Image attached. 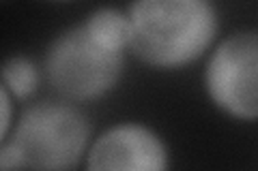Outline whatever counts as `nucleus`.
<instances>
[{"label":"nucleus","mask_w":258,"mask_h":171,"mask_svg":"<svg viewBox=\"0 0 258 171\" xmlns=\"http://www.w3.org/2000/svg\"><path fill=\"white\" fill-rule=\"evenodd\" d=\"M129 52L153 69H181L215 41L220 18L207 0H140L129 5Z\"/></svg>","instance_id":"nucleus-1"},{"label":"nucleus","mask_w":258,"mask_h":171,"mask_svg":"<svg viewBox=\"0 0 258 171\" xmlns=\"http://www.w3.org/2000/svg\"><path fill=\"white\" fill-rule=\"evenodd\" d=\"M91 124L74 103L41 101L0 145V171H74L91 148Z\"/></svg>","instance_id":"nucleus-2"},{"label":"nucleus","mask_w":258,"mask_h":171,"mask_svg":"<svg viewBox=\"0 0 258 171\" xmlns=\"http://www.w3.org/2000/svg\"><path fill=\"white\" fill-rule=\"evenodd\" d=\"M125 67V52L99 43L82 22L56 35L43 56L45 79L67 103H91L114 90Z\"/></svg>","instance_id":"nucleus-3"},{"label":"nucleus","mask_w":258,"mask_h":171,"mask_svg":"<svg viewBox=\"0 0 258 171\" xmlns=\"http://www.w3.org/2000/svg\"><path fill=\"white\" fill-rule=\"evenodd\" d=\"M205 88L211 103L235 120H258V32L226 37L209 56Z\"/></svg>","instance_id":"nucleus-4"},{"label":"nucleus","mask_w":258,"mask_h":171,"mask_svg":"<svg viewBox=\"0 0 258 171\" xmlns=\"http://www.w3.org/2000/svg\"><path fill=\"white\" fill-rule=\"evenodd\" d=\"M170 154L164 139L140 122H120L93 139L86 171H168Z\"/></svg>","instance_id":"nucleus-5"},{"label":"nucleus","mask_w":258,"mask_h":171,"mask_svg":"<svg viewBox=\"0 0 258 171\" xmlns=\"http://www.w3.org/2000/svg\"><path fill=\"white\" fill-rule=\"evenodd\" d=\"M86 30L110 50L125 52L132 43V20L129 13L114 7H99L82 20Z\"/></svg>","instance_id":"nucleus-6"},{"label":"nucleus","mask_w":258,"mask_h":171,"mask_svg":"<svg viewBox=\"0 0 258 171\" xmlns=\"http://www.w3.org/2000/svg\"><path fill=\"white\" fill-rule=\"evenodd\" d=\"M37 84H39V69L28 56L15 54L3 62V69H0V88L11 94L13 101L28 99L37 90Z\"/></svg>","instance_id":"nucleus-7"},{"label":"nucleus","mask_w":258,"mask_h":171,"mask_svg":"<svg viewBox=\"0 0 258 171\" xmlns=\"http://www.w3.org/2000/svg\"><path fill=\"white\" fill-rule=\"evenodd\" d=\"M0 107H3V120H0V139H7L13 128V96L0 88Z\"/></svg>","instance_id":"nucleus-8"}]
</instances>
